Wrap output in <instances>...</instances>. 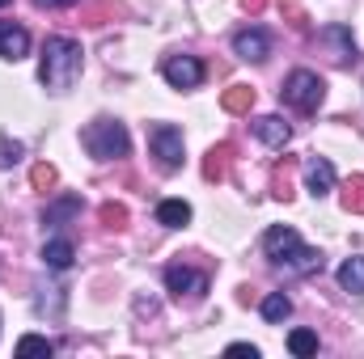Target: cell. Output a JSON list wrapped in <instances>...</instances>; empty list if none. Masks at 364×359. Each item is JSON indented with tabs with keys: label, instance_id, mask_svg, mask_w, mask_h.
<instances>
[{
	"label": "cell",
	"instance_id": "cell-1",
	"mask_svg": "<svg viewBox=\"0 0 364 359\" xmlns=\"http://www.w3.org/2000/svg\"><path fill=\"white\" fill-rule=\"evenodd\" d=\"M81 64H85L81 43H77V38L55 34V38H47V47H43V60H38V81H43L51 93H64V89H73V81L81 77Z\"/></svg>",
	"mask_w": 364,
	"mask_h": 359
},
{
	"label": "cell",
	"instance_id": "cell-2",
	"mask_svg": "<svg viewBox=\"0 0 364 359\" xmlns=\"http://www.w3.org/2000/svg\"><path fill=\"white\" fill-rule=\"evenodd\" d=\"M263 254L272 258L275 267L292 270V275H314V270H322V254L309 250V245L296 237V228H288V224H275V228L263 233Z\"/></svg>",
	"mask_w": 364,
	"mask_h": 359
},
{
	"label": "cell",
	"instance_id": "cell-3",
	"mask_svg": "<svg viewBox=\"0 0 364 359\" xmlns=\"http://www.w3.org/2000/svg\"><path fill=\"white\" fill-rule=\"evenodd\" d=\"M81 144H85V153H90L93 161H119L132 148L127 127L119 118H93L90 127L81 131Z\"/></svg>",
	"mask_w": 364,
	"mask_h": 359
},
{
	"label": "cell",
	"instance_id": "cell-4",
	"mask_svg": "<svg viewBox=\"0 0 364 359\" xmlns=\"http://www.w3.org/2000/svg\"><path fill=\"white\" fill-rule=\"evenodd\" d=\"M279 97H284L292 110H301V114H314V110L322 106V97H326V85H322V77H318V72H309V68H296V72L284 81Z\"/></svg>",
	"mask_w": 364,
	"mask_h": 359
},
{
	"label": "cell",
	"instance_id": "cell-5",
	"mask_svg": "<svg viewBox=\"0 0 364 359\" xmlns=\"http://www.w3.org/2000/svg\"><path fill=\"white\" fill-rule=\"evenodd\" d=\"M166 287L174 292V300H186V304H199L208 296V275L186 263H170L166 267Z\"/></svg>",
	"mask_w": 364,
	"mask_h": 359
},
{
	"label": "cell",
	"instance_id": "cell-6",
	"mask_svg": "<svg viewBox=\"0 0 364 359\" xmlns=\"http://www.w3.org/2000/svg\"><path fill=\"white\" fill-rule=\"evenodd\" d=\"M149 148H153V157H157V165H161L166 174H174L182 165V131L178 127L153 123V127H149Z\"/></svg>",
	"mask_w": 364,
	"mask_h": 359
},
{
	"label": "cell",
	"instance_id": "cell-7",
	"mask_svg": "<svg viewBox=\"0 0 364 359\" xmlns=\"http://www.w3.org/2000/svg\"><path fill=\"white\" fill-rule=\"evenodd\" d=\"M161 77H166L174 89H195V85L203 81V64H199L195 55H170V60L161 64Z\"/></svg>",
	"mask_w": 364,
	"mask_h": 359
},
{
	"label": "cell",
	"instance_id": "cell-8",
	"mask_svg": "<svg viewBox=\"0 0 364 359\" xmlns=\"http://www.w3.org/2000/svg\"><path fill=\"white\" fill-rule=\"evenodd\" d=\"M331 186H335V165L326 157H309L305 161V190L314 199H322V194H331Z\"/></svg>",
	"mask_w": 364,
	"mask_h": 359
},
{
	"label": "cell",
	"instance_id": "cell-9",
	"mask_svg": "<svg viewBox=\"0 0 364 359\" xmlns=\"http://www.w3.org/2000/svg\"><path fill=\"white\" fill-rule=\"evenodd\" d=\"M267 51H272V38L263 30H237L233 34V55H242V60H267Z\"/></svg>",
	"mask_w": 364,
	"mask_h": 359
},
{
	"label": "cell",
	"instance_id": "cell-10",
	"mask_svg": "<svg viewBox=\"0 0 364 359\" xmlns=\"http://www.w3.org/2000/svg\"><path fill=\"white\" fill-rule=\"evenodd\" d=\"M229 165H233V144L220 140V144H212L208 157H203V178L208 182H225L229 178Z\"/></svg>",
	"mask_w": 364,
	"mask_h": 359
},
{
	"label": "cell",
	"instance_id": "cell-11",
	"mask_svg": "<svg viewBox=\"0 0 364 359\" xmlns=\"http://www.w3.org/2000/svg\"><path fill=\"white\" fill-rule=\"evenodd\" d=\"M255 136H259L267 148H284V144L292 140V127H288L279 114H263V118H255Z\"/></svg>",
	"mask_w": 364,
	"mask_h": 359
},
{
	"label": "cell",
	"instance_id": "cell-12",
	"mask_svg": "<svg viewBox=\"0 0 364 359\" xmlns=\"http://www.w3.org/2000/svg\"><path fill=\"white\" fill-rule=\"evenodd\" d=\"M26 51H30V34H26V26L0 21V55H4V60H21Z\"/></svg>",
	"mask_w": 364,
	"mask_h": 359
},
{
	"label": "cell",
	"instance_id": "cell-13",
	"mask_svg": "<svg viewBox=\"0 0 364 359\" xmlns=\"http://www.w3.org/2000/svg\"><path fill=\"white\" fill-rule=\"evenodd\" d=\"M73 258H77V250H73V241L68 237H55V241H47L43 245V263L51 270H68L73 267Z\"/></svg>",
	"mask_w": 364,
	"mask_h": 359
},
{
	"label": "cell",
	"instance_id": "cell-14",
	"mask_svg": "<svg viewBox=\"0 0 364 359\" xmlns=\"http://www.w3.org/2000/svg\"><path fill=\"white\" fill-rule=\"evenodd\" d=\"M157 224H166V228H186V224H191V203H182V199L157 203Z\"/></svg>",
	"mask_w": 364,
	"mask_h": 359
},
{
	"label": "cell",
	"instance_id": "cell-15",
	"mask_svg": "<svg viewBox=\"0 0 364 359\" xmlns=\"http://www.w3.org/2000/svg\"><path fill=\"white\" fill-rule=\"evenodd\" d=\"M220 106H225L229 114H250V106H255V89H250V85H229L225 97H220Z\"/></svg>",
	"mask_w": 364,
	"mask_h": 359
},
{
	"label": "cell",
	"instance_id": "cell-16",
	"mask_svg": "<svg viewBox=\"0 0 364 359\" xmlns=\"http://www.w3.org/2000/svg\"><path fill=\"white\" fill-rule=\"evenodd\" d=\"M339 287L352 296H364V258H348L339 267Z\"/></svg>",
	"mask_w": 364,
	"mask_h": 359
},
{
	"label": "cell",
	"instance_id": "cell-17",
	"mask_svg": "<svg viewBox=\"0 0 364 359\" xmlns=\"http://www.w3.org/2000/svg\"><path fill=\"white\" fill-rule=\"evenodd\" d=\"M77 211H81V199H77V194H64L60 203H51V207L43 211V224H64V220H73Z\"/></svg>",
	"mask_w": 364,
	"mask_h": 359
},
{
	"label": "cell",
	"instance_id": "cell-18",
	"mask_svg": "<svg viewBox=\"0 0 364 359\" xmlns=\"http://www.w3.org/2000/svg\"><path fill=\"white\" fill-rule=\"evenodd\" d=\"M272 194L279 199V203H288L296 190H292V161H279L275 165V174H272Z\"/></svg>",
	"mask_w": 364,
	"mask_h": 359
},
{
	"label": "cell",
	"instance_id": "cell-19",
	"mask_svg": "<svg viewBox=\"0 0 364 359\" xmlns=\"http://www.w3.org/2000/svg\"><path fill=\"white\" fill-rule=\"evenodd\" d=\"M97 220H102V228L123 233V228H127V207H123V203H102V207H97Z\"/></svg>",
	"mask_w": 364,
	"mask_h": 359
},
{
	"label": "cell",
	"instance_id": "cell-20",
	"mask_svg": "<svg viewBox=\"0 0 364 359\" xmlns=\"http://www.w3.org/2000/svg\"><path fill=\"white\" fill-rule=\"evenodd\" d=\"M343 211H356L364 216V174H352L343 186Z\"/></svg>",
	"mask_w": 364,
	"mask_h": 359
},
{
	"label": "cell",
	"instance_id": "cell-21",
	"mask_svg": "<svg viewBox=\"0 0 364 359\" xmlns=\"http://www.w3.org/2000/svg\"><path fill=\"white\" fill-rule=\"evenodd\" d=\"M288 351L292 355H314L318 351V334L314 330H292L288 334Z\"/></svg>",
	"mask_w": 364,
	"mask_h": 359
},
{
	"label": "cell",
	"instance_id": "cell-22",
	"mask_svg": "<svg viewBox=\"0 0 364 359\" xmlns=\"http://www.w3.org/2000/svg\"><path fill=\"white\" fill-rule=\"evenodd\" d=\"M288 313H292V300H288L284 292H272V296L263 300V317H267V321H284Z\"/></svg>",
	"mask_w": 364,
	"mask_h": 359
},
{
	"label": "cell",
	"instance_id": "cell-23",
	"mask_svg": "<svg viewBox=\"0 0 364 359\" xmlns=\"http://www.w3.org/2000/svg\"><path fill=\"white\" fill-rule=\"evenodd\" d=\"M55 347L47 343V338H38V334H26L21 343H17V355H51Z\"/></svg>",
	"mask_w": 364,
	"mask_h": 359
},
{
	"label": "cell",
	"instance_id": "cell-24",
	"mask_svg": "<svg viewBox=\"0 0 364 359\" xmlns=\"http://www.w3.org/2000/svg\"><path fill=\"white\" fill-rule=\"evenodd\" d=\"M30 182H34V190H51V186L60 182V174H55V165H47V161H43V165H34V170H30Z\"/></svg>",
	"mask_w": 364,
	"mask_h": 359
},
{
	"label": "cell",
	"instance_id": "cell-25",
	"mask_svg": "<svg viewBox=\"0 0 364 359\" xmlns=\"http://www.w3.org/2000/svg\"><path fill=\"white\" fill-rule=\"evenodd\" d=\"M21 153H26V148H21L17 140H0V170L17 165V161H21Z\"/></svg>",
	"mask_w": 364,
	"mask_h": 359
},
{
	"label": "cell",
	"instance_id": "cell-26",
	"mask_svg": "<svg viewBox=\"0 0 364 359\" xmlns=\"http://www.w3.org/2000/svg\"><path fill=\"white\" fill-rule=\"evenodd\" d=\"M119 13H123L119 4H97V9L85 13V26H106V17H119Z\"/></svg>",
	"mask_w": 364,
	"mask_h": 359
},
{
	"label": "cell",
	"instance_id": "cell-27",
	"mask_svg": "<svg viewBox=\"0 0 364 359\" xmlns=\"http://www.w3.org/2000/svg\"><path fill=\"white\" fill-rule=\"evenodd\" d=\"M288 17H292V30H301V34L309 30V21H305V13H301L296 4H288Z\"/></svg>",
	"mask_w": 364,
	"mask_h": 359
},
{
	"label": "cell",
	"instance_id": "cell-28",
	"mask_svg": "<svg viewBox=\"0 0 364 359\" xmlns=\"http://www.w3.org/2000/svg\"><path fill=\"white\" fill-rule=\"evenodd\" d=\"M229 355H250V359H259V347H250V343H233V347H229Z\"/></svg>",
	"mask_w": 364,
	"mask_h": 359
},
{
	"label": "cell",
	"instance_id": "cell-29",
	"mask_svg": "<svg viewBox=\"0 0 364 359\" xmlns=\"http://www.w3.org/2000/svg\"><path fill=\"white\" fill-rule=\"evenodd\" d=\"M38 9H68V4H81V0H34Z\"/></svg>",
	"mask_w": 364,
	"mask_h": 359
},
{
	"label": "cell",
	"instance_id": "cell-30",
	"mask_svg": "<svg viewBox=\"0 0 364 359\" xmlns=\"http://www.w3.org/2000/svg\"><path fill=\"white\" fill-rule=\"evenodd\" d=\"M242 9L255 17V13H263V9H267V0H242Z\"/></svg>",
	"mask_w": 364,
	"mask_h": 359
},
{
	"label": "cell",
	"instance_id": "cell-31",
	"mask_svg": "<svg viewBox=\"0 0 364 359\" xmlns=\"http://www.w3.org/2000/svg\"><path fill=\"white\" fill-rule=\"evenodd\" d=\"M4 4H13V0H0V9H4Z\"/></svg>",
	"mask_w": 364,
	"mask_h": 359
}]
</instances>
